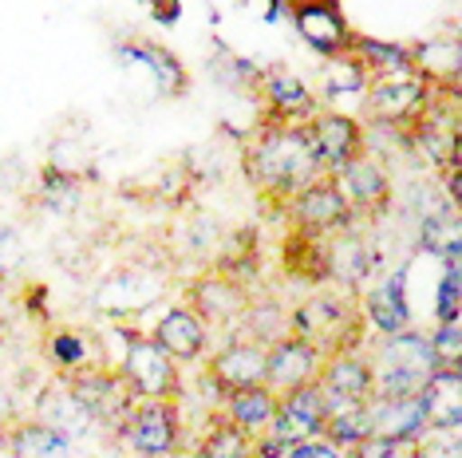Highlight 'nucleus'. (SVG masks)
I'll list each match as a JSON object with an SVG mask.
<instances>
[{
  "instance_id": "6e6552de",
  "label": "nucleus",
  "mask_w": 462,
  "mask_h": 458,
  "mask_svg": "<svg viewBox=\"0 0 462 458\" xmlns=\"http://www.w3.org/2000/svg\"><path fill=\"white\" fill-rule=\"evenodd\" d=\"M123 380L131 383V391L139 399H182V376L178 363L166 356L154 340H131L119 363Z\"/></svg>"
},
{
  "instance_id": "f03ea898",
  "label": "nucleus",
  "mask_w": 462,
  "mask_h": 458,
  "mask_svg": "<svg viewBox=\"0 0 462 458\" xmlns=\"http://www.w3.org/2000/svg\"><path fill=\"white\" fill-rule=\"evenodd\" d=\"M364 356L367 368H372V399H380V395H419V388L430 380V371L439 368L430 336L415 328L380 336Z\"/></svg>"
},
{
  "instance_id": "0eeeda50",
  "label": "nucleus",
  "mask_w": 462,
  "mask_h": 458,
  "mask_svg": "<svg viewBox=\"0 0 462 458\" xmlns=\"http://www.w3.org/2000/svg\"><path fill=\"white\" fill-rule=\"evenodd\" d=\"M285 214L292 217V225H297L300 234H312V237H332L356 222L352 206L344 202L332 174H320V179H312L309 186H300L285 202Z\"/></svg>"
},
{
  "instance_id": "f704fd0d",
  "label": "nucleus",
  "mask_w": 462,
  "mask_h": 458,
  "mask_svg": "<svg viewBox=\"0 0 462 458\" xmlns=\"http://www.w3.org/2000/svg\"><path fill=\"white\" fill-rule=\"evenodd\" d=\"M16 419V403H13V391L5 388V383H0V426L5 423H13Z\"/></svg>"
},
{
  "instance_id": "a878e982",
  "label": "nucleus",
  "mask_w": 462,
  "mask_h": 458,
  "mask_svg": "<svg viewBox=\"0 0 462 458\" xmlns=\"http://www.w3.org/2000/svg\"><path fill=\"white\" fill-rule=\"evenodd\" d=\"M234 328H241V336L269 348L273 340H281L289 332V312L277 300H249V308L241 312V320Z\"/></svg>"
},
{
  "instance_id": "c756f323",
  "label": "nucleus",
  "mask_w": 462,
  "mask_h": 458,
  "mask_svg": "<svg viewBox=\"0 0 462 458\" xmlns=\"http://www.w3.org/2000/svg\"><path fill=\"white\" fill-rule=\"evenodd\" d=\"M348 458H423V439H383V435H367L344 451Z\"/></svg>"
},
{
  "instance_id": "20e7f679",
  "label": "nucleus",
  "mask_w": 462,
  "mask_h": 458,
  "mask_svg": "<svg viewBox=\"0 0 462 458\" xmlns=\"http://www.w3.org/2000/svg\"><path fill=\"white\" fill-rule=\"evenodd\" d=\"M435 99V83H430L419 68H399L383 71V76H367L364 83V103L380 127L407 131L411 123L430 107Z\"/></svg>"
},
{
  "instance_id": "c85d7f7f",
  "label": "nucleus",
  "mask_w": 462,
  "mask_h": 458,
  "mask_svg": "<svg viewBox=\"0 0 462 458\" xmlns=\"http://www.w3.org/2000/svg\"><path fill=\"white\" fill-rule=\"evenodd\" d=\"M48 360L56 363L60 376H68V371H79V368H88V363H96V360H91V352H88V340H83L79 332H71V328L51 332Z\"/></svg>"
},
{
  "instance_id": "1a4fd4ad",
  "label": "nucleus",
  "mask_w": 462,
  "mask_h": 458,
  "mask_svg": "<svg viewBox=\"0 0 462 458\" xmlns=\"http://www.w3.org/2000/svg\"><path fill=\"white\" fill-rule=\"evenodd\" d=\"M332 179L340 186L344 202L352 206L356 217H380L387 206H392V174H387V166L375 159L372 151H364V154H356L352 162H344Z\"/></svg>"
},
{
  "instance_id": "72a5a7b5",
  "label": "nucleus",
  "mask_w": 462,
  "mask_h": 458,
  "mask_svg": "<svg viewBox=\"0 0 462 458\" xmlns=\"http://www.w3.org/2000/svg\"><path fill=\"white\" fill-rule=\"evenodd\" d=\"M281 458H348V454H344L336 443L324 439V435H312V439H300V443L285 446Z\"/></svg>"
},
{
  "instance_id": "7c9ffc66",
  "label": "nucleus",
  "mask_w": 462,
  "mask_h": 458,
  "mask_svg": "<svg viewBox=\"0 0 462 458\" xmlns=\"http://www.w3.org/2000/svg\"><path fill=\"white\" fill-rule=\"evenodd\" d=\"M423 245L443 261H458V222L455 217H427L423 222Z\"/></svg>"
},
{
  "instance_id": "5701e85b",
  "label": "nucleus",
  "mask_w": 462,
  "mask_h": 458,
  "mask_svg": "<svg viewBox=\"0 0 462 458\" xmlns=\"http://www.w3.org/2000/svg\"><path fill=\"white\" fill-rule=\"evenodd\" d=\"M261 96L269 103V119H309L317 111L312 91L285 68H273L261 76Z\"/></svg>"
},
{
  "instance_id": "9d476101",
  "label": "nucleus",
  "mask_w": 462,
  "mask_h": 458,
  "mask_svg": "<svg viewBox=\"0 0 462 458\" xmlns=\"http://www.w3.org/2000/svg\"><path fill=\"white\" fill-rule=\"evenodd\" d=\"M320 426H324V395H320V383L309 380L300 388L277 395V411H273V419L261 435H269L281 446H292L300 439L320 435Z\"/></svg>"
},
{
  "instance_id": "dca6fc26",
  "label": "nucleus",
  "mask_w": 462,
  "mask_h": 458,
  "mask_svg": "<svg viewBox=\"0 0 462 458\" xmlns=\"http://www.w3.org/2000/svg\"><path fill=\"white\" fill-rule=\"evenodd\" d=\"M430 431H458L462 423V363H439L430 380L419 388Z\"/></svg>"
},
{
  "instance_id": "aec40b11",
  "label": "nucleus",
  "mask_w": 462,
  "mask_h": 458,
  "mask_svg": "<svg viewBox=\"0 0 462 458\" xmlns=\"http://www.w3.org/2000/svg\"><path fill=\"white\" fill-rule=\"evenodd\" d=\"M317 383L324 391L344 395V399L367 403V399H372V368H367L364 348H344V352L324 356L320 371H317Z\"/></svg>"
},
{
  "instance_id": "39448f33",
  "label": "nucleus",
  "mask_w": 462,
  "mask_h": 458,
  "mask_svg": "<svg viewBox=\"0 0 462 458\" xmlns=\"http://www.w3.org/2000/svg\"><path fill=\"white\" fill-rule=\"evenodd\" d=\"M68 388V399L71 408L79 415H88V419H96L99 426H107L115 431L123 419H127V411L134 408V399L139 395L131 391V383L123 380L119 368H107V363H88V368L79 371H68V376H60Z\"/></svg>"
},
{
  "instance_id": "f3484780",
  "label": "nucleus",
  "mask_w": 462,
  "mask_h": 458,
  "mask_svg": "<svg viewBox=\"0 0 462 458\" xmlns=\"http://www.w3.org/2000/svg\"><path fill=\"white\" fill-rule=\"evenodd\" d=\"M159 348L171 356L174 363H194L206 356V344H209V328L202 325V316L190 308V305H178L171 308L166 316L154 325V336H151Z\"/></svg>"
},
{
  "instance_id": "393cba45",
  "label": "nucleus",
  "mask_w": 462,
  "mask_h": 458,
  "mask_svg": "<svg viewBox=\"0 0 462 458\" xmlns=\"http://www.w3.org/2000/svg\"><path fill=\"white\" fill-rule=\"evenodd\" d=\"M254 443H257V435L241 431L237 423H229L226 415L217 411L214 419H209L206 435L198 439L194 458H245L249 451H254Z\"/></svg>"
},
{
  "instance_id": "473e14b6",
  "label": "nucleus",
  "mask_w": 462,
  "mask_h": 458,
  "mask_svg": "<svg viewBox=\"0 0 462 458\" xmlns=\"http://www.w3.org/2000/svg\"><path fill=\"white\" fill-rule=\"evenodd\" d=\"M458 261H447V277L439 285V297H435V316L439 320H458Z\"/></svg>"
},
{
  "instance_id": "ddd939ff",
  "label": "nucleus",
  "mask_w": 462,
  "mask_h": 458,
  "mask_svg": "<svg viewBox=\"0 0 462 458\" xmlns=\"http://www.w3.org/2000/svg\"><path fill=\"white\" fill-rule=\"evenodd\" d=\"M206 380L214 383L217 399H226V395L237 388L265 383V348L245 336H234L226 348H217L214 356L206 360Z\"/></svg>"
},
{
  "instance_id": "a211bd4d",
  "label": "nucleus",
  "mask_w": 462,
  "mask_h": 458,
  "mask_svg": "<svg viewBox=\"0 0 462 458\" xmlns=\"http://www.w3.org/2000/svg\"><path fill=\"white\" fill-rule=\"evenodd\" d=\"M364 408L372 435H383V439H423L430 431L419 395H380V399H367Z\"/></svg>"
},
{
  "instance_id": "2f4dec72",
  "label": "nucleus",
  "mask_w": 462,
  "mask_h": 458,
  "mask_svg": "<svg viewBox=\"0 0 462 458\" xmlns=\"http://www.w3.org/2000/svg\"><path fill=\"white\" fill-rule=\"evenodd\" d=\"M430 348H435L439 363H462V328H458V320H439V328L430 332Z\"/></svg>"
},
{
  "instance_id": "4468645a",
  "label": "nucleus",
  "mask_w": 462,
  "mask_h": 458,
  "mask_svg": "<svg viewBox=\"0 0 462 458\" xmlns=\"http://www.w3.org/2000/svg\"><path fill=\"white\" fill-rule=\"evenodd\" d=\"M320 360H324L320 348H312L309 340L285 332V336L273 340L265 348V388L273 395H285L292 388H300V383L317 380Z\"/></svg>"
},
{
  "instance_id": "f8f14e48",
  "label": "nucleus",
  "mask_w": 462,
  "mask_h": 458,
  "mask_svg": "<svg viewBox=\"0 0 462 458\" xmlns=\"http://www.w3.org/2000/svg\"><path fill=\"white\" fill-rule=\"evenodd\" d=\"M309 139H312V151H317L324 174H336L344 162H352L356 154L367 151V131L344 111H312Z\"/></svg>"
},
{
  "instance_id": "9b49d317",
  "label": "nucleus",
  "mask_w": 462,
  "mask_h": 458,
  "mask_svg": "<svg viewBox=\"0 0 462 458\" xmlns=\"http://www.w3.org/2000/svg\"><path fill=\"white\" fill-rule=\"evenodd\" d=\"M249 289L229 273H202L186 285V305L202 316L206 328H234L241 312L249 308Z\"/></svg>"
},
{
  "instance_id": "4be33fe9",
  "label": "nucleus",
  "mask_w": 462,
  "mask_h": 458,
  "mask_svg": "<svg viewBox=\"0 0 462 458\" xmlns=\"http://www.w3.org/2000/svg\"><path fill=\"white\" fill-rule=\"evenodd\" d=\"M360 312H364V325H372L380 336L411 328V308H407V297H403V273L375 285L372 293L360 300Z\"/></svg>"
},
{
  "instance_id": "b1692460",
  "label": "nucleus",
  "mask_w": 462,
  "mask_h": 458,
  "mask_svg": "<svg viewBox=\"0 0 462 458\" xmlns=\"http://www.w3.org/2000/svg\"><path fill=\"white\" fill-rule=\"evenodd\" d=\"M277 411V395H273L265 383H254V388H237L222 399V415L229 423H237L241 431L249 435H261Z\"/></svg>"
},
{
  "instance_id": "f257e3e1",
  "label": "nucleus",
  "mask_w": 462,
  "mask_h": 458,
  "mask_svg": "<svg viewBox=\"0 0 462 458\" xmlns=\"http://www.w3.org/2000/svg\"><path fill=\"white\" fill-rule=\"evenodd\" d=\"M245 170L257 190L265 197H281V206L300 186L320 179L324 166L317 159V151H312L309 119H269L245 154Z\"/></svg>"
},
{
  "instance_id": "cd10ccee",
  "label": "nucleus",
  "mask_w": 462,
  "mask_h": 458,
  "mask_svg": "<svg viewBox=\"0 0 462 458\" xmlns=\"http://www.w3.org/2000/svg\"><path fill=\"white\" fill-rule=\"evenodd\" d=\"M320 435H324L328 443L340 446V451H352L356 443L372 435V426H367V408H364V403H356V408H344V411L324 415Z\"/></svg>"
},
{
  "instance_id": "6ab92c4d",
  "label": "nucleus",
  "mask_w": 462,
  "mask_h": 458,
  "mask_svg": "<svg viewBox=\"0 0 462 458\" xmlns=\"http://www.w3.org/2000/svg\"><path fill=\"white\" fill-rule=\"evenodd\" d=\"M0 446L13 458H71V443L44 419H13L0 426Z\"/></svg>"
},
{
  "instance_id": "7ed1b4c3",
  "label": "nucleus",
  "mask_w": 462,
  "mask_h": 458,
  "mask_svg": "<svg viewBox=\"0 0 462 458\" xmlns=\"http://www.w3.org/2000/svg\"><path fill=\"white\" fill-rule=\"evenodd\" d=\"M364 312L352 297L340 293H312L289 312V332L320 348L324 356L364 344Z\"/></svg>"
},
{
  "instance_id": "412c9836",
  "label": "nucleus",
  "mask_w": 462,
  "mask_h": 458,
  "mask_svg": "<svg viewBox=\"0 0 462 458\" xmlns=\"http://www.w3.org/2000/svg\"><path fill=\"white\" fill-rule=\"evenodd\" d=\"M372 249L356 229H340V234L324 237V277H332L336 285L344 289H356L360 280L367 277V269H372Z\"/></svg>"
},
{
  "instance_id": "2eb2a0df",
  "label": "nucleus",
  "mask_w": 462,
  "mask_h": 458,
  "mask_svg": "<svg viewBox=\"0 0 462 458\" xmlns=\"http://www.w3.org/2000/svg\"><path fill=\"white\" fill-rule=\"evenodd\" d=\"M292 20H297V32L304 36V44L317 48L324 60L340 56L352 44V28L336 8V0H292Z\"/></svg>"
},
{
  "instance_id": "bb28decb",
  "label": "nucleus",
  "mask_w": 462,
  "mask_h": 458,
  "mask_svg": "<svg viewBox=\"0 0 462 458\" xmlns=\"http://www.w3.org/2000/svg\"><path fill=\"white\" fill-rule=\"evenodd\" d=\"M348 51L360 60V68L367 76H383V71H399V68H415L411 64V48L403 44H383V40H364V36H352Z\"/></svg>"
},
{
  "instance_id": "423d86ee",
  "label": "nucleus",
  "mask_w": 462,
  "mask_h": 458,
  "mask_svg": "<svg viewBox=\"0 0 462 458\" xmlns=\"http://www.w3.org/2000/svg\"><path fill=\"white\" fill-rule=\"evenodd\" d=\"M115 435L134 458H171L182 443V399H134Z\"/></svg>"
}]
</instances>
